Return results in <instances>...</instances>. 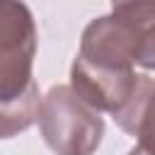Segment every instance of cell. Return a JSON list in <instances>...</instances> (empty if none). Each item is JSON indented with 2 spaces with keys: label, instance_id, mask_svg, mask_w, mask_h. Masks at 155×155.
Instances as JSON below:
<instances>
[{
  "label": "cell",
  "instance_id": "1",
  "mask_svg": "<svg viewBox=\"0 0 155 155\" xmlns=\"http://www.w3.org/2000/svg\"><path fill=\"white\" fill-rule=\"evenodd\" d=\"M36 121L44 143L56 155H94L104 136V119L70 85H56L41 97Z\"/></svg>",
  "mask_w": 155,
  "mask_h": 155
},
{
  "label": "cell",
  "instance_id": "2",
  "mask_svg": "<svg viewBox=\"0 0 155 155\" xmlns=\"http://www.w3.org/2000/svg\"><path fill=\"white\" fill-rule=\"evenodd\" d=\"M36 24L24 2H0V104H12L36 87Z\"/></svg>",
  "mask_w": 155,
  "mask_h": 155
},
{
  "label": "cell",
  "instance_id": "3",
  "mask_svg": "<svg viewBox=\"0 0 155 155\" xmlns=\"http://www.w3.org/2000/svg\"><path fill=\"white\" fill-rule=\"evenodd\" d=\"M136 82L138 73L133 68L92 63L80 56H75L70 65V90L94 111H109L111 116L128 102Z\"/></svg>",
  "mask_w": 155,
  "mask_h": 155
},
{
  "label": "cell",
  "instance_id": "4",
  "mask_svg": "<svg viewBox=\"0 0 155 155\" xmlns=\"http://www.w3.org/2000/svg\"><path fill=\"white\" fill-rule=\"evenodd\" d=\"M114 124L136 138L138 145L155 153V80L148 75H138L136 90L128 102L111 116Z\"/></svg>",
  "mask_w": 155,
  "mask_h": 155
},
{
  "label": "cell",
  "instance_id": "5",
  "mask_svg": "<svg viewBox=\"0 0 155 155\" xmlns=\"http://www.w3.org/2000/svg\"><path fill=\"white\" fill-rule=\"evenodd\" d=\"M111 10L136 24V65L155 70V2H114Z\"/></svg>",
  "mask_w": 155,
  "mask_h": 155
},
{
  "label": "cell",
  "instance_id": "6",
  "mask_svg": "<svg viewBox=\"0 0 155 155\" xmlns=\"http://www.w3.org/2000/svg\"><path fill=\"white\" fill-rule=\"evenodd\" d=\"M39 107H41L39 85L22 99H17L12 104H0V140L15 138L22 131H27L39 119Z\"/></svg>",
  "mask_w": 155,
  "mask_h": 155
},
{
  "label": "cell",
  "instance_id": "7",
  "mask_svg": "<svg viewBox=\"0 0 155 155\" xmlns=\"http://www.w3.org/2000/svg\"><path fill=\"white\" fill-rule=\"evenodd\" d=\"M126 155H155V153H153V150H148V148H143V145H138V143H136V145H133V148H131V150H128V153H126Z\"/></svg>",
  "mask_w": 155,
  "mask_h": 155
}]
</instances>
